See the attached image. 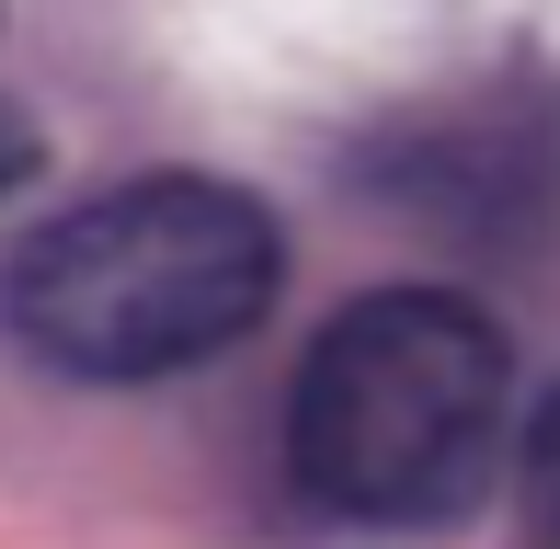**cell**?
<instances>
[{
  "mask_svg": "<svg viewBox=\"0 0 560 549\" xmlns=\"http://www.w3.org/2000/svg\"><path fill=\"white\" fill-rule=\"evenodd\" d=\"M526 549H560V389L538 401V435H526Z\"/></svg>",
  "mask_w": 560,
  "mask_h": 549,
  "instance_id": "cell-3",
  "label": "cell"
},
{
  "mask_svg": "<svg viewBox=\"0 0 560 549\" xmlns=\"http://www.w3.org/2000/svg\"><path fill=\"white\" fill-rule=\"evenodd\" d=\"M275 287H287V241L264 195L218 172H138L23 241L0 274V320L58 378L138 389L229 355L275 309Z\"/></svg>",
  "mask_w": 560,
  "mask_h": 549,
  "instance_id": "cell-1",
  "label": "cell"
},
{
  "mask_svg": "<svg viewBox=\"0 0 560 549\" xmlns=\"http://www.w3.org/2000/svg\"><path fill=\"white\" fill-rule=\"evenodd\" d=\"M515 355L457 287H377L287 389V469L343 527H435L480 492Z\"/></svg>",
  "mask_w": 560,
  "mask_h": 549,
  "instance_id": "cell-2",
  "label": "cell"
},
{
  "mask_svg": "<svg viewBox=\"0 0 560 549\" xmlns=\"http://www.w3.org/2000/svg\"><path fill=\"white\" fill-rule=\"evenodd\" d=\"M35 172H46V138H35V115H23V104H0V195H23Z\"/></svg>",
  "mask_w": 560,
  "mask_h": 549,
  "instance_id": "cell-4",
  "label": "cell"
}]
</instances>
